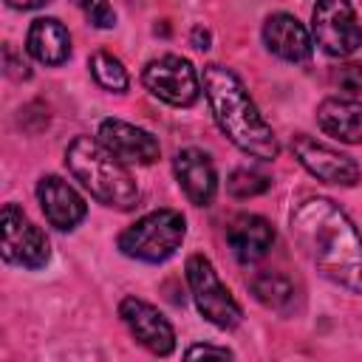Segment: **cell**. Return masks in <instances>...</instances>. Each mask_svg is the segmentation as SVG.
<instances>
[{
  "instance_id": "d6986e66",
  "label": "cell",
  "mask_w": 362,
  "mask_h": 362,
  "mask_svg": "<svg viewBox=\"0 0 362 362\" xmlns=\"http://www.w3.org/2000/svg\"><path fill=\"white\" fill-rule=\"evenodd\" d=\"M88 68L96 79L99 88L110 90V93H124L130 88V76H127V68L122 65L119 57H113L110 51H96L90 59H88Z\"/></svg>"
},
{
  "instance_id": "277c9868",
  "label": "cell",
  "mask_w": 362,
  "mask_h": 362,
  "mask_svg": "<svg viewBox=\"0 0 362 362\" xmlns=\"http://www.w3.org/2000/svg\"><path fill=\"white\" fill-rule=\"evenodd\" d=\"M187 221L178 209H153L119 235V249L133 260L164 263L181 249Z\"/></svg>"
},
{
  "instance_id": "cb8c5ba5",
  "label": "cell",
  "mask_w": 362,
  "mask_h": 362,
  "mask_svg": "<svg viewBox=\"0 0 362 362\" xmlns=\"http://www.w3.org/2000/svg\"><path fill=\"white\" fill-rule=\"evenodd\" d=\"M184 356L187 359H192V356H232V351L229 348H218V345H192V348L184 351Z\"/></svg>"
},
{
  "instance_id": "9c48e42d",
  "label": "cell",
  "mask_w": 362,
  "mask_h": 362,
  "mask_svg": "<svg viewBox=\"0 0 362 362\" xmlns=\"http://www.w3.org/2000/svg\"><path fill=\"white\" fill-rule=\"evenodd\" d=\"M291 150H294L297 161L317 181L337 184V187H354L362 178V170L351 156H345V153H339V150H334V147H328V144H322L305 133H297L291 139Z\"/></svg>"
},
{
  "instance_id": "5b68a950",
  "label": "cell",
  "mask_w": 362,
  "mask_h": 362,
  "mask_svg": "<svg viewBox=\"0 0 362 362\" xmlns=\"http://www.w3.org/2000/svg\"><path fill=\"white\" fill-rule=\"evenodd\" d=\"M187 286L192 291V300H195V308L201 311V317L206 322H212L215 328H235L240 320H243V311H240V303L232 297V291L221 283L215 266L209 257L204 255H189L187 257Z\"/></svg>"
},
{
  "instance_id": "2e32d148",
  "label": "cell",
  "mask_w": 362,
  "mask_h": 362,
  "mask_svg": "<svg viewBox=\"0 0 362 362\" xmlns=\"http://www.w3.org/2000/svg\"><path fill=\"white\" fill-rule=\"evenodd\" d=\"M317 124L337 141L362 144V102L328 96L317 107Z\"/></svg>"
},
{
  "instance_id": "ba28073f",
  "label": "cell",
  "mask_w": 362,
  "mask_h": 362,
  "mask_svg": "<svg viewBox=\"0 0 362 362\" xmlns=\"http://www.w3.org/2000/svg\"><path fill=\"white\" fill-rule=\"evenodd\" d=\"M314 42L328 57H351L362 45V25L351 0H317L311 11Z\"/></svg>"
},
{
  "instance_id": "484cf974",
  "label": "cell",
  "mask_w": 362,
  "mask_h": 362,
  "mask_svg": "<svg viewBox=\"0 0 362 362\" xmlns=\"http://www.w3.org/2000/svg\"><path fill=\"white\" fill-rule=\"evenodd\" d=\"M11 8H17V11H31V8H40V6H45V3H51V0H6Z\"/></svg>"
},
{
  "instance_id": "d4e9b609",
  "label": "cell",
  "mask_w": 362,
  "mask_h": 362,
  "mask_svg": "<svg viewBox=\"0 0 362 362\" xmlns=\"http://www.w3.org/2000/svg\"><path fill=\"white\" fill-rule=\"evenodd\" d=\"M192 45H195L198 51H206V48H209V31L201 28V25H195V28H192Z\"/></svg>"
},
{
  "instance_id": "52a82bcc",
  "label": "cell",
  "mask_w": 362,
  "mask_h": 362,
  "mask_svg": "<svg viewBox=\"0 0 362 362\" xmlns=\"http://www.w3.org/2000/svg\"><path fill=\"white\" fill-rule=\"evenodd\" d=\"M141 82L156 99H161L173 107L195 105L204 90L195 65L178 54H161V57L150 59L141 71Z\"/></svg>"
},
{
  "instance_id": "30bf717a",
  "label": "cell",
  "mask_w": 362,
  "mask_h": 362,
  "mask_svg": "<svg viewBox=\"0 0 362 362\" xmlns=\"http://www.w3.org/2000/svg\"><path fill=\"white\" fill-rule=\"evenodd\" d=\"M119 317L127 325V331L136 337L139 345H144L156 356H170L175 351V331L170 320L147 300L141 297H122L119 303Z\"/></svg>"
},
{
  "instance_id": "9a60e30c",
  "label": "cell",
  "mask_w": 362,
  "mask_h": 362,
  "mask_svg": "<svg viewBox=\"0 0 362 362\" xmlns=\"http://www.w3.org/2000/svg\"><path fill=\"white\" fill-rule=\"evenodd\" d=\"M226 243L240 263L260 260L274 243V226L255 212H240L226 226Z\"/></svg>"
},
{
  "instance_id": "7c38bea8",
  "label": "cell",
  "mask_w": 362,
  "mask_h": 362,
  "mask_svg": "<svg viewBox=\"0 0 362 362\" xmlns=\"http://www.w3.org/2000/svg\"><path fill=\"white\" fill-rule=\"evenodd\" d=\"M37 201H40V209L48 218V223L62 229V232L76 229L85 221V215H88L85 198L68 181H62L59 175H42L40 178Z\"/></svg>"
},
{
  "instance_id": "44dd1931",
  "label": "cell",
  "mask_w": 362,
  "mask_h": 362,
  "mask_svg": "<svg viewBox=\"0 0 362 362\" xmlns=\"http://www.w3.org/2000/svg\"><path fill=\"white\" fill-rule=\"evenodd\" d=\"M71 3L85 14V20L90 25H96V28H113L116 25V11L107 0H71Z\"/></svg>"
},
{
  "instance_id": "ac0fdd59",
  "label": "cell",
  "mask_w": 362,
  "mask_h": 362,
  "mask_svg": "<svg viewBox=\"0 0 362 362\" xmlns=\"http://www.w3.org/2000/svg\"><path fill=\"white\" fill-rule=\"evenodd\" d=\"M252 294H255L266 308H272V311H277V314H288V311L294 308V303H297V288H294V283H291L288 277L272 274V272L257 274V277L252 280Z\"/></svg>"
},
{
  "instance_id": "ffe728a7",
  "label": "cell",
  "mask_w": 362,
  "mask_h": 362,
  "mask_svg": "<svg viewBox=\"0 0 362 362\" xmlns=\"http://www.w3.org/2000/svg\"><path fill=\"white\" fill-rule=\"evenodd\" d=\"M269 187H272V178L249 167H238L226 178V189L235 198H255V195H263Z\"/></svg>"
},
{
  "instance_id": "8992f818",
  "label": "cell",
  "mask_w": 362,
  "mask_h": 362,
  "mask_svg": "<svg viewBox=\"0 0 362 362\" xmlns=\"http://www.w3.org/2000/svg\"><path fill=\"white\" fill-rule=\"evenodd\" d=\"M0 252L11 266L42 269L51 257V243L17 204H6L0 212Z\"/></svg>"
},
{
  "instance_id": "e0dca14e",
  "label": "cell",
  "mask_w": 362,
  "mask_h": 362,
  "mask_svg": "<svg viewBox=\"0 0 362 362\" xmlns=\"http://www.w3.org/2000/svg\"><path fill=\"white\" fill-rule=\"evenodd\" d=\"M25 51L40 65H62L71 57V34L57 17H37L28 28Z\"/></svg>"
},
{
  "instance_id": "6da1fadb",
  "label": "cell",
  "mask_w": 362,
  "mask_h": 362,
  "mask_svg": "<svg viewBox=\"0 0 362 362\" xmlns=\"http://www.w3.org/2000/svg\"><path fill=\"white\" fill-rule=\"evenodd\" d=\"M288 232L322 277L362 294V235L331 198H303L288 215Z\"/></svg>"
},
{
  "instance_id": "7402d4cb",
  "label": "cell",
  "mask_w": 362,
  "mask_h": 362,
  "mask_svg": "<svg viewBox=\"0 0 362 362\" xmlns=\"http://www.w3.org/2000/svg\"><path fill=\"white\" fill-rule=\"evenodd\" d=\"M334 82L348 93H362V62L339 65L334 74Z\"/></svg>"
},
{
  "instance_id": "8fae6325",
  "label": "cell",
  "mask_w": 362,
  "mask_h": 362,
  "mask_svg": "<svg viewBox=\"0 0 362 362\" xmlns=\"http://www.w3.org/2000/svg\"><path fill=\"white\" fill-rule=\"evenodd\" d=\"M96 139L124 164H153L161 153L153 133L122 119H105L96 130Z\"/></svg>"
},
{
  "instance_id": "603a6c76",
  "label": "cell",
  "mask_w": 362,
  "mask_h": 362,
  "mask_svg": "<svg viewBox=\"0 0 362 362\" xmlns=\"http://www.w3.org/2000/svg\"><path fill=\"white\" fill-rule=\"evenodd\" d=\"M3 59H6V74H8L11 79H28V76H31L25 57H23L11 42H6V48H3Z\"/></svg>"
},
{
  "instance_id": "5bb4252c",
  "label": "cell",
  "mask_w": 362,
  "mask_h": 362,
  "mask_svg": "<svg viewBox=\"0 0 362 362\" xmlns=\"http://www.w3.org/2000/svg\"><path fill=\"white\" fill-rule=\"evenodd\" d=\"M173 170H175L178 187L184 189V195H187L195 206L212 204V198H215V192H218V173H215V164L209 161V156H206L204 150L187 147V150L175 153Z\"/></svg>"
},
{
  "instance_id": "3957f363",
  "label": "cell",
  "mask_w": 362,
  "mask_h": 362,
  "mask_svg": "<svg viewBox=\"0 0 362 362\" xmlns=\"http://www.w3.org/2000/svg\"><path fill=\"white\" fill-rule=\"evenodd\" d=\"M68 173L105 206L133 209L139 204V187L124 161H119L99 139L76 136L65 147Z\"/></svg>"
},
{
  "instance_id": "4fadbf2b",
  "label": "cell",
  "mask_w": 362,
  "mask_h": 362,
  "mask_svg": "<svg viewBox=\"0 0 362 362\" xmlns=\"http://www.w3.org/2000/svg\"><path fill=\"white\" fill-rule=\"evenodd\" d=\"M263 42L274 57H280L286 62H305L314 51V40H311L308 28L294 14H286V11L266 17Z\"/></svg>"
},
{
  "instance_id": "7a4b0ae2",
  "label": "cell",
  "mask_w": 362,
  "mask_h": 362,
  "mask_svg": "<svg viewBox=\"0 0 362 362\" xmlns=\"http://www.w3.org/2000/svg\"><path fill=\"white\" fill-rule=\"evenodd\" d=\"M201 88L209 102V110L221 127V133L246 156H255L260 161H274L280 156V141L263 113L257 110L255 99L249 96L240 76L221 65L209 62L201 74Z\"/></svg>"
}]
</instances>
